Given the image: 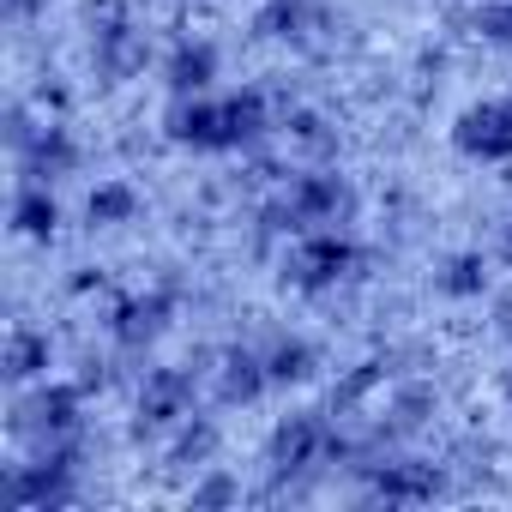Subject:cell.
Returning <instances> with one entry per match:
<instances>
[{
    "label": "cell",
    "instance_id": "obj_4",
    "mask_svg": "<svg viewBox=\"0 0 512 512\" xmlns=\"http://www.w3.org/2000/svg\"><path fill=\"white\" fill-rule=\"evenodd\" d=\"M79 470H85V434L31 446V458L7 470V506L13 512H67L85 494Z\"/></svg>",
    "mask_w": 512,
    "mask_h": 512
},
{
    "label": "cell",
    "instance_id": "obj_23",
    "mask_svg": "<svg viewBox=\"0 0 512 512\" xmlns=\"http://www.w3.org/2000/svg\"><path fill=\"white\" fill-rule=\"evenodd\" d=\"M217 452H223V428H217V416H199V410L163 440L169 470H205V464H217Z\"/></svg>",
    "mask_w": 512,
    "mask_h": 512
},
{
    "label": "cell",
    "instance_id": "obj_1",
    "mask_svg": "<svg viewBox=\"0 0 512 512\" xmlns=\"http://www.w3.org/2000/svg\"><path fill=\"white\" fill-rule=\"evenodd\" d=\"M278 127L266 85H235V91H199V97H169L163 109V139L193 157H235L253 151Z\"/></svg>",
    "mask_w": 512,
    "mask_h": 512
},
{
    "label": "cell",
    "instance_id": "obj_29",
    "mask_svg": "<svg viewBox=\"0 0 512 512\" xmlns=\"http://www.w3.org/2000/svg\"><path fill=\"white\" fill-rule=\"evenodd\" d=\"M506 404H512V374H506Z\"/></svg>",
    "mask_w": 512,
    "mask_h": 512
},
{
    "label": "cell",
    "instance_id": "obj_19",
    "mask_svg": "<svg viewBox=\"0 0 512 512\" xmlns=\"http://www.w3.org/2000/svg\"><path fill=\"white\" fill-rule=\"evenodd\" d=\"M0 368H7V386H13V392L49 380V368H55V338H49L43 326H13V332H7V356H0Z\"/></svg>",
    "mask_w": 512,
    "mask_h": 512
},
{
    "label": "cell",
    "instance_id": "obj_24",
    "mask_svg": "<svg viewBox=\"0 0 512 512\" xmlns=\"http://www.w3.org/2000/svg\"><path fill=\"white\" fill-rule=\"evenodd\" d=\"M482 49H494V55H512V0H476V7H464V19H458Z\"/></svg>",
    "mask_w": 512,
    "mask_h": 512
},
{
    "label": "cell",
    "instance_id": "obj_5",
    "mask_svg": "<svg viewBox=\"0 0 512 512\" xmlns=\"http://www.w3.org/2000/svg\"><path fill=\"white\" fill-rule=\"evenodd\" d=\"M85 55H91V73L97 85H133L145 79L151 67V25L133 13V0H103L91 13V37H85Z\"/></svg>",
    "mask_w": 512,
    "mask_h": 512
},
{
    "label": "cell",
    "instance_id": "obj_7",
    "mask_svg": "<svg viewBox=\"0 0 512 512\" xmlns=\"http://www.w3.org/2000/svg\"><path fill=\"white\" fill-rule=\"evenodd\" d=\"M193 410H199V368L193 362L145 368V380L133 392V440H169Z\"/></svg>",
    "mask_w": 512,
    "mask_h": 512
},
{
    "label": "cell",
    "instance_id": "obj_6",
    "mask_svg": "<svg viewBox=\"0 0 512 512\" xmlns=\"http://www.w3.org/2000/svg\"><path fill=\"white\" fill-rule=\"evenodd\" d=\"M7 145H13V163H19V175L25 181H67L79 163H85V145H79V133L67 127V121H55V115H43V121H31L25 115V103L13 109V121H7Z\"/></svg>",
    "mask_w": 512,
    "mask_h": 512
},
{
    "label": "cell",
    "instance_id": "obj_11",
    "mask_svg": "<svg viewBox=\"0 0 512 512\" xmlns=\"http://www.w3.org/2000/svg\"><path fill=\"white\" fill-rule=\"evenodd\" d=\"M362 476H368L362 494L380 500V506H428L434 494H446V476H440L434 458H386V452H374L362 464Z\"/></svg>",
    "mask_w": 512,
    "mask_h": 512
},
{
    "label": "cell",
    "instance_id": "obj_10",
    "mask_svg": "<svg viewBox=\"0 0 512 512\" xmlns=\"http://www.w3.org/2000/svg\"><path fill=\"white\" fill-rule=\"evenodd\" d=\"M452 151L464 163H512V91L506 97H476L452 115Z\"/></svg>",
    "mask_w": 512,
    "mask_h": 512
},
{
    "label": "cell",
    "instance_id": "obj_20",
    "mask_svg": "<svg viewBox=\"0 0 512 512\" xmlns=\"http://www.w3.org/2000/svg\"><path fill=\"white\" fill-rule=\"evenodd\" d=\"M278 133H284V145H290L296 157H308V163H332V157H338V121H332L326 109H314V103L284 109Z\"/></svg>",
    "mask_w": 512,
    "mask_h": 512
},
{
    "label": "cell",
    "instance_id": "obj_17",
    "mask_svg": "<svg viewBox=\"0 0 512 512\" xmlns=\"http://www.w3.org/2000/svg\"><path fill=\"white\" fill-rule=\"evenodd\" d=\"M428 284H434L440 302H458V308H464V302H482L488 284H494L488 253H482V247H458V253H446V260H434Z\"/></svg>",
    "mask_w": 512,
    "mask_h": 512
},
{
    "label": "cell",
    "instance_id": "obj_16",
    "mask_svg": "<svg viewBox=\"0 0 512 512\" xmlns=\"http://www.w3.org/2000/svg\"><path fill=\"white\" fill-rule=\"evenodd\" d=\"M380 410H386V416H380L374 434H380L386 446H392V440H410V434H422V428L440 416V386H434V380H404V374H398L392 392L380 398Z\"/></svg>",
    "mask_w": 512,
    "mask_h": 512
},
{
    "label": "cell",
    "instance_id": "obj_27",
    "mask_svg": "<svg viewBox=\"0 0 512 512\" xmlns=\"http://www.w3.org/2000/svg\"><path fill=\"white\" fill-rule=\"evenodd\" d=\"M494 253H500V266H512V217L500 223V247H494Z\"/></svg>",
    "mask_w": 512,
    "mask_h": 512
},
{
    "label": "cell",
    "instance_id": "obj_12",
    "mask_svg": "<svg viewBox=\"0 0 512 512\" xmlns=\"http://www.w3.org/2000/svg\"><path fill=\"white\" fill-rule=\"evenodd\" d=\"M211 380V398L223 410H253L266 392H272V374H266V350L260 344H223L211 356V368H199Z\"/></svg>",
    "mask_w": 512,
    "mask_h": 512
},
{
    "label": "cell",
    "instance_id": "obj_18",
    "mask_svg": "<svg viewBox=\"0 0 512 512\" xmlns=\"http://www.w3.org/2000/svg\"><path fill=\"white\" fill-rule=\"evenodd\" d=\"M61 223H67V211H61V199H55V187L49 181H19L13 187V235L19 241H55L61 235Z\"/></svg>",
    "mask_w": 512,
    "mask_h": 512
},
{
    "label": "cell",
    "instance_id": "obj_3",
    "mask_svg": "<svg viewBox=\"0 0 512 512\" xmlns=\"http://www.w3.org/2000/svg\"><path fill=\"white\" fill-rule=\"evenodd\" d=\"M362 266H368V253H362V241H356L350 229H302V235H290L284 253H278L284 290H296V296H308V302L344 290Z\"/></svg>",
    "mask_w": 512,
    "mask_h": 512
},
{
    "label": "cell",
    "instance_id": "obj_14",
    "mask_svg": "<svg viewBox=\"0 0 512 512\" xmlns=\"http://www.w3.org/2000/svg\"><path fill=\"white\" fill-rule=\"evenodd\" d=\"M392 380H398V356H392V350H380V356H362V362H350V368L338 374V386H332L326 410L356 422L362 410H374V404L392 392Z\"/></svg>",
    "mask_w": 512,
    "mask_h": 512
},
{
    "label": "cell",
    "instance_id": "obj_28",
    "mask_svg": "<svg viewBox=\"0 0 512 512\" xmlns=\"http://www.w3.org/2000/svg\"><path fill=\"white\" fill-rule=\"evenodd\" d=\"M7 13H13V19H25V13H37V0H7Z\"/></svg>",
    "mask_w": 512,
    "mask_h": 512
},
{
    "label": "cell",
    "instance_id": "obj_9",
    "mask_svg": "<svg viewBox=\"0 0 512 512\" xmlns=\"http://www.w3.org/2000/svg\"><path fill=\"white\" fill-rule=\"evenodd\" d=\"M175 314H181V296H175L169 284H151V290L115 296L109 314H103V332H109V344H115L121 356H151V350L169 338Z\"/></svg>",
    "mask_w": 512,
    "mask_h": 512
},
{
    "label": "cell",
    "instance_id": "obj_2",
    "mask_svg": "<svg viewBox=\"0 0 512 512\" xmlns=\"http://www.w3.org/2000/svg\"><path fill=\"white\" fill-rule=\"evenodd\" d=\"M362 211V193L350 175H338L332 163H314V169H296L266 205H260V229L266 235H302V229H350Z\"/></svg>",
    "mask_w": 512,
    "mask_h": 512
},
{
    "label": "cell",
    "instance_id": "obj_26",
    "mask_svg": "<svg viewBox=\"0 0 512 512\" xmlns=\"http://www.w3.org/2000/svg\"><path fill=\"white\" fill-rule=\"evenodd\" d=\"M494 338H506V344H512V296H500V302H494Z\"/></svg>",
    "mask_w": 512,
    "mask_h": 512
},
{
    "label": "cell",
    "instance_id": "obj_25",
    "mask_svg": "<svg viewBox=\"0 0 512 512\" xmlns=\"http://www.w3.org/2000/svg\"><path fill=\"white\" fill-rule=\"evenodd\" d=\"M235 500H241V482H235L223 464H205V470H193L187 506H235Z\"/></svg>",
    "mask_w": 512,
    "mask_h": 512
},
{
    "label": "cell",
    "instance_id": "obj_8",
    "mask_svg": "<svg viewBox=\"0 0 512 512\" xmlns=\"http://www.w3.org/2000/svg\"><path fill=\"white\" fill-rule=\"evenodd\" d=\"M85 398H91L85 380H37L13 404V434L31 446L73 440V434H85Z\"/></svg>",
    "mask_w": 512,
    "mask_h": 512
},
{
    "label": "cell",
    "instance_id": "obj_15",
    "mask_svg": "<svg viewBox=\"0 0 512 512\" xmlns=\"http://www.w3.org/2000/svg\"><path fill=\"white\" fill-rule=\"evenodd\" d=\"M320 31H326V7H320V0H260V7H253V37H260V43L314 49Z\"/></svg>",
    "mask_w": 512,
    "mask_h": 512
},
{
    "label": "cell",
    "instance_id": "obj_21",
    "mask_svg": "<svg viewBox=\"0 0 512 512\" xmlns=\"http://www.w3.org/2000/svg\"><path fill=\"white\" fill-rule=\"evenodd\" d=\"M139 211H145V193L127 175H103L85 193V229H127V223H139Z\"/></svg>",
    "mask_w": 512,
    "mask_h": 512
},
{
    "label": "cell",
    "instance_id": "obj_22",
    "mask_svg": "<svg viewBox=\"0 0 512 512\" xmlns=\"http://www.w3.org/2000/svg\"><path fill=\"white\" fill-rule=\"evenodd\" d=\"M266 350V374H272V392H290V386H308L320 374V344L302 338V332H278Z\"/></svg>",
    "mask_w": 512,
    "mask_h": 512
},
{
    "label": "cell",
    "instance_id": "obj_13",
    "mask_svg": "<svg viewBox=\"0 0 512 512\" xmlns=\"http://www.w3.org/2000/svg\"><path fill=\"white\" fill-rule=\"evenodd\" d=\"M217 73H223V49L211 37H199V31H181L157 61V79H163L169 97H199V91L217 85Z\"/></svg>",
    "mask_w": 512,
    "mask_h": 512
}]
</instances>
